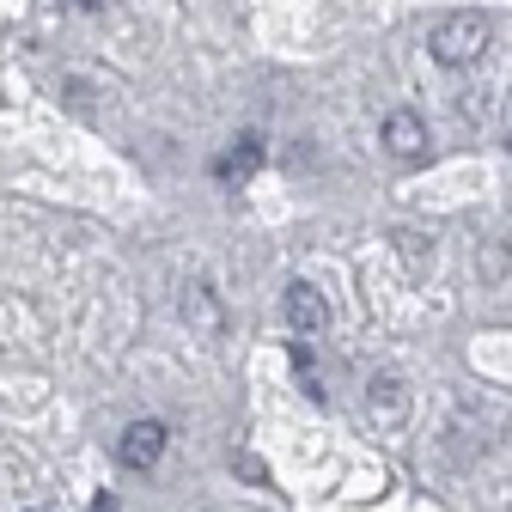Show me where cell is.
I'll list each match as a JSON object with an SVG mask.
<instances>
[{"instance_id": "5b68a950", "label": "cell", "mask_w": 512, "mask_h": 512, "mask_svg": "<svg viewBox=\"0 0 512 512\" xmlns=\"http://www.w3.org/2000/svg\"><path fill=\"white\" fill-rule=\"evenodd\" d=\"M256 171H263V135H238V147L220 153V165H214L220 183H244V177H256Z\"/></svg>"}, {"instance_id": "ba28073f", "label": "cell", "mask_w": 512, "mask_h": 512, "mask_svg": "<svg viewBox=\"0 0 512 512\" xmlns=\"http://www.w3.org/2000/svg\"><path fill=\"white\" fill-rule=\"evenodd\" d=\"M74 7H98V0H74Z\"/></svg>"}, {"instance_id": "6da1fadb", "label": "cell", "mask_w": 512, "mask_h": 512, "mask_svg": "<svg viewBox=\"0 0 512 512\" xmlns=\"http://www.w3.org/2000/svg\"><path fill=\"white\" fill-rule=\"evenodd\" d=\"M494 43V25L482 13H445L433 25V61H445V68H470V61H482Z\"/></svg>"}, {"instance_id": "7a4b0ae2", "label": "cell", "mask_w": 512, "mask_h": 512, "mask_svg": "<svg viewBox=\"0 0 512 512\" xmlns=\"http://www.w3.org/2000/svg\"><path fill=\"white\" fill-rule=\"evenodd\" d=\"M165 445H171L165 421H128L122 439H116V458H122L128 470H153V464L165 458Z\"/></svg>"}, {"instance_id": "52a82bcc", "label": "cell", "mask_w": 512, "mask_h": 512, "mask_svg": "<svg viewBox=\"0 0 512 512\" xmlns=\"http://www.w3.org/2000/svg\"><path fill=\"white\" fill-rule=\"evenodd\" d=\"M183 317H202V324H214V305H208L202 287H189V293H183Z\"/></svg>"}, {"instance_id": "8992f818", "label": "cell", "mask_w": 512, "mask_h": 512, "mask_svg": "<svg viewBox=\"0 0 512 512\" xmlns=\"http://www.w3.org/2000/svg\"><path fill=\"white\" fill-rule=\"evenodd\" d=\"M366 403H372V415H378L384 427H403V415H409V397H403V384H397V378H372Z\"/></svg>"}, {"instance_id": "277c9868", "label": "cell", "mask_w": 512, "mask_h": 512, "mask_svg": "<svg viewBox=\"0 0 512 512\" xmlns=\"http://www.w3.org/2000/svg\"><path fill=\"white\" fill-rule=\"evenodd\" d=\"M330 324V305H324V293L317 287H305V281H293L287 287V330H299V336H317Z\"/></svg>"}, {"instance_id": "3957f363", "label": "cell", "mask_w": 512, "mask_h": 512, "mask_svg": "<svg viewBox=\"0 0 512 512\" xmlns=\"http://www.w3.org/2000/svg\"><path fill=\"white\" fill-rule=\"evenodd\" d=\"M378 141H384V153H391V159L421 165L427 159V122L415 110H391V116H384V128H378Z\"/></svg>"}]
</instances>
